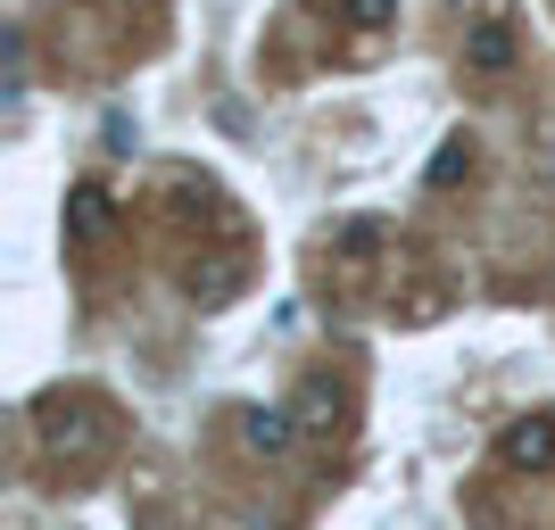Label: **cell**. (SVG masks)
<instances>
[{
	"label": "cell",
	"instance_id": "6",
	"mask_svg": "<svg viewBox=\"0 0 555 530\" xmlns=\"http://www.w3.org/2000/svg\"><path fill=\"white\" fill-rule=\"evenodd\" d=\"M340 249H348V257H373V249H382V224H348Z\"/></svg>",
	"mask_w": 555,
	"mask_h": 530
},
{
	"label": "cell",
	"instance_id": "5",
	"mask_svg": "<svg viewBox=\"0 0 555 530\" xmlns=\"http://www.w3.org/2000/svg\"><path fill=\"white\" fill-rule=\"evenodd\" d=\"M241 439H249L257 456H282V448H291V415H282V406H249V415H241Z\"/></svg>",
	"mask_w": 555,
	"mask_h": 530
},
{
	"label": "cell",
	"instance_id": "4",
	"mask_svg": "<svg viewBox=\"0 0 555 530\" xmlns=\"http://www.w3.org/2000/svg\"><path fill=\"white\" fill-rule=\"evenodd\" d=\"M67 232H75V241H108V191H100V183H83L67 199Z\"/></svg>",
	"mask_w": 555,
	"mask_h": 530
},
{
	"label": "cell",
	"instance_id": "2",
	"mask_svg": "<svg viewBox=\"0 0 555 530\" xmlns=\"http://www.w3.org/2000/svg\"><path fill=\"white\" fill-rule=\"evenodd\" d=\"M464 67L506 75V67H514V25H506V17H473V25H464Z\"/></svg>",
	"mask_w": 555,
	"mask_h": 530
},
{
	"label": "cell",
	"instance_id": "7",
	"mask_svg": "<svg viewBox=\"0 0 555 530\" xmlns=\"http://www.w3.org/2000/svg\"><path fill=\"white\" fill-rule=\"evenodd\" d=\"M398 0H348V25H390Z\"/></svg>",
	"mask_w": 555,
	"mask_h": 530
},
{
	"label": "cell",
	"instance_id": "1",
	"mask_svg": "<svg viewBox=\"0 0 555 530\" xmlns=\"http://www.w3.org/2000/svg\"><path fill=\"white\" fill-rule=\"evenodd\" d=\"M34 431H42V448H59V456H100L108 448V423H100V406L83 390H59L34 406Z\"/></svg>",
	"mask_w": 555,
	"mask_h": 530
},
{
	"label": "cell",
	"instance_id": "3",
	"mask_svg": "<svg viewBox=\"0 0 555 530\" xmlns=\"http://www.w3.org/2000/svg\"><path fill=\"white\" fill-rule=\"evenodd\" d=\"M498 456H506V464H555V415L514 423V431L498 439Z\"/></svg>",
	"mask_w": 555,
	"mask_h": 530
}]
</instances>
